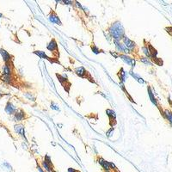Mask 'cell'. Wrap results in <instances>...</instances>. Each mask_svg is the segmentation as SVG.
Here are the masks:
<instances>
[{"mask_svg": "<svg viewBox=\"0 0 172 172\" xmlns=\"http://www.w3.org/2000/svg\"><path fill=\"white\" fill-rule=\"evenodd\" d=\"M109 33L113 37L114 41H121V40H122V38L125 35V30L121 23L117 21L112 23L110 27L109 28Z\"/></svg>", "mask_w": 172, "mask_h": 172, "instance_id": "1", "label": "cell"}, {"mask_svg": "<svg viewBox=\"0 0 172 172\" xmlns=\"http://www.w3.org/2000/svg\"><path fill=\"white\" fill-rule=\"evenodd\" d=\"M122 41H123V45L125 46L127 49L130 51V53H131L132 51L136 47L135 42L131 41V40H130L127 36H126V35H124V37L122 38Z\"/></svg>", "mask_w": 172, "mask_h": 172, "instance_id": "2", "label": "cell"}, {"mask_svg": "<svg viewBox=\"0 0 172 172\" xmlns=\"http://www.w3.org/2000/svg\"><path fill=\"white\" fill-rule=\"evenodd\" d=\"M47 48L49 50L51 53H55V54H57V55H59V48H58L57 41H55V39H52V41H50L49 44L47 47Z\"/></svg>", "mask_w": 172, "mask_h": 172, "instance_id": "3", "label": "cell"}, {"mask_svg": "<svg viewBox=\"0 0 172 172\" xmlns=\"http://www.w3.org/2000/svg\"><path fill=\"white\" fill-rule=\"evenodd\" d=\"M119 57L121 58L125 63H127V65L131 66L132 67H134V66H135V64H136L135 59H133V58L129 57L127 54H121H121H119Z\"/></svg>", "mask_w": 172, "mask_h": 172, "instance_id": "4", "label": "cell"}, {"mask_svg": "<svg viewBox=\"0 0 172 172\" xmlns=\"http://www.w3.org/2000/svg\"><path fill=\"white\" fill-rule=\"evenodd\" d=\"M26 118V113L23 109H17L16 113L14 114V121H22Z\"/></svg>", "mask_w": 172, "mask_h": 172, "instance_id": "5", "label": "cell"}, {"mask_svg": "<svg viewBox=\"0 0 172 172\" xmlns=\"http://www.w3.org/2000/svg\"><path fill=\"white\" fill-rule=\"evenodd\" d=\"M48 20H49L51 23H54V24L62 25L61 21H60V19L59 18V17L57 16V14L54 12L53 10H52V11L50 12L49 16H48Z\"/></svg>", "mask_w": 172, "mask_h": 172, "instance_id": "6", "label": "cell"}, {"mask_svg": "<svg viewBox=\"0 0 172 172\" xmlns=\"http://www.w3.org/2000/svg\"><path fill=\"white\" fill-rule=\"evenodd\" d=\"M114 43L115 44V47H116V49H117V51L119 53H125L126 54L127 53H130V51L127 49V47L123 45L122 43H121V41H114Z\"/></svg>", "mask_w": 172, "mask_h": 172, "instance_id": "7", "label": "cell"}, {"mask_svg": "<svg viewBox=\"0 0 172 172\" xmlns=\"http://www.w3.org/2000/svg\"><path fill=\"white\" fill-rule=\"evenodd\" d=\"M34 53H35V54H36V55H38V56H39L40 58H41V59H44L48 60L50 63H54V62H57V63H59L58 60H55V59H52V58L48 57V56H47V54L45 53V52H42V51H35Z\"/></svg>", "mask_w": 172, "mask_h": 172, "instance_id": "8", "label": "cell"}, {"mask_svg": "<svg viewBox=\"0 0 172 172\" xmlns=\"http://www.w3.org/2000/svg\"><path fill=\"white\" fill-rule=\"evenodd\" d=\"M98 164H101L102 165V167H103L107 172H109L111 170V167H110V163L109 162H107L106 160H104L103 158H98Z\"/></svg>", "mask_w": 172, "mask_h": 172, "instance_id": "9", "label": "cell"}, {"mask_svg": "<svg viewBox=\"0 0 172 172\" xmlns=\"http://www.w3.org/2000/svg\"><path fill=\"white\" fill-rule=\"evenodd\" d=\"M14 129L16 133H17L19 135H21L23 138H25V128L23 125L22 124H17V125H15L14 127Z\"/></svg>", "mask_w": 172, "mask_h": 172, "instance_id": "10", "label": "cell"}, {"mask_svg": "<svg viewBox=\"0 0 172 172\" xmlns=\"http://www.w3.org/2000/svg\"><path fill=\"white\" fill-rule=\"evenodd\" d=\"M16 111H17V108L14 106L10 102H8L6 104V107H5V112L8 115H13V114L16 113Z\"/></svg>", "mask_w": 172, "mask_h": 172, "instance_id": "11", "label": "cell"}, {"mask_svg": "<svg viewBox=\"0 0 172 172\" xmlns=\"http://www.w3.org/2000/svg\"><path fill=\"white\" fill-rule=\"evenodd\" d=\"M0 53H1V55H2V57H3V59H4V61L5 62V64H7L10 61V58H11V55L8 53V52H6L4 49H0Z\"/></svg>", "mask_w": 172, "mask_h": 172, "instance_id": "12", "label": "cell"}, {"mask_svg": "<svg viewBox=\"0 0 172 172\" xmlns=\"http://www.w3.org/2000/svg\"><path fill=\"white\" fill-rule=\"evenodd\" d=\"M118 77L120 78V84H124L126 82V79H127V72L124 71L123 68H121L120 70L119 73H118Z\"/></svg>", "mask_w": 172, "mask_h": 172, "instance_id": "13", "label": "cell"}, {"mask_svg": "<svg viewBox=\"0 0 172 172\" xmlns=\"http://www.w3.org/2000/svg\"><path fill=\"white\" fill-rule=\"evenodd\" d=\"M75 72H76V74H77L78 76L81 77V78H85L86 74L88 73L87 71H86L83 66H80V67L76 68V69H75Z\"/></svg>", "mask_w": 172, "mask_h": 172, "instance_id": "14", "label": "cell"}, {"mask_svg": "<svg viewBox=\"0 0 172 172\" xmlns=\"http://www.w3.org/2000/svg\"><path fill=\"white\" fill-rule=\"evenodd\" d=\"M163 116L166 120H168L169 122H170V124L171 125L172 127V111L169 110V109H164Z\"/></svg>", "mask_w": 172, "mask_h": 172, "instance_id": "15", "label": "cell"}, {"mask_svg": "<svg viewBox=\"0 0 172 172\" xmlns=\"http://www.w3.org/2000/svg\"><path fill=\"white\" fill-rule=\"evenodd\" d=\"M147 90H148V95H149V97H150V99H151V101L152 102V103H153V104H155L156 106H158V102H157V100H156L155 96H154V95H153L152 90H151V88H150L149 86H148Z\"/></svg>", "mask_w": 172, "mask_h": 172, "instance_id": "16", "label": "cell"}, {"mask_svg": "<svg viewBox=\"0 0 172 172\" xmlns=\"http://www.w3.org/2000/svg\"><path fill=\"white\" fill-rule=\"evenodd\" d=\"M106 114H107V115L109 117V121H110V122L111 121H115L116 115H115V111L112 110V109H107Z\"/></svg>", "mask_w": 172, "mask_h": 172, "instance_id": "17", "label": "cell"}, {"mask_svg": "<svg viewBox=\"0 0 172 172\" xmlns=\"http://www.w3.org/2000/svg\"><path fill=\"white\" fill-rule=\"evenodd\" d=\"M41 165H42V167L45 169V170L47 172H51L52 171V170L53 169L51 168V166H50L49 164H47V162H46L45 160L44 161H42V163H41Z\"/></svg>", "mask_w": 172, "mask_h": 172, "instance_id": "18", "label": "cell"}, {"mask_svg": "<svg viewBox=\"0 0 172 172\" xmlns=\"http://www.w3.org/2000/svg\"><path fill=\"white\" fill-rule=\"evenodd\" d=\"M141 62H143L144 64H145V65H149V66H153V64H152V62H151L150 60V59H148V58H145V57H140V59H139Z\"/></svg>", "mask_w": 172, "mask_h": 172, "instance_id": "19", "label": "cell"}, {"mask_svg": "<svg viewBox=\"0 0 172 172\" xmlns=\"http://www.w3.org/2000/svg\"><path fill=\"white\" fill-rule=\"evenodd\" d=\"M24 96L25 97H27L29 100H30V101H33V102L35 101V96L33 95V93H31V92H25Z\"/></svg>", "mask_w": 172, "mask_h": 172, "instance_id": "20", "label": "cell"}, {"mask_svg": "<svg viewBox=\"0 0 172 172\" xmlns=\"http://www.w3.org/2000/svg\"><path fill=\"white\" fill-rule=\"evenodd\" d=\"M130 73H131L132 76H133V77L134 78V79H136V80H137L138 82L140 83V84H145V81H144V80H143V78H140V77H139L138 74L133 73V72H130Z\"/></svg>", "mask_w": 172, "mask_h": 172, "instance_id": "21", "label": "cell"}, {"mask_svg": "<svg viewBox=\"0 0 172 172\" xmlns=\"http://www.w3.org/2000/svg\"><path fill=\"white\" fill-rule=\"evenodd\" d=\"M142 50H143V52H144V53H145V55L146 56V58H148V59H150V51H149V48H148V46H147V44L146 45H145L142 47Z\"/></svg>", "mask_w": 172, "mask_h": 172, "instance_id": "22", "label": "cell"}, {"mask_svg": "<svg viewBox=\"0 0 172 172\" xmlns=\"http://www.w3.org/2000/svg\"><path fill=\"white\" fill-rule=\"evenodd\" d=\"M91 49L93 51V53H96V54H98L99 53H101V50L99 49L98 47H96L95 44H92V45H91Z\"/></svg>", "mask_w": 172, "mask_h": 172, "instance_id": "23", "label": "cell"}, {"mask_svg": "<svg viewBox=\"0 0 172 172\" xmlns=\"http://www.w3.org/2000/svg\"><path fill=\"white\" fill-rule=\"evenodd\" d=\"M51 109H54V110H56V111L59 110V108L58 107V105L56 104V103H53V102L51 103Z\"/></svg>", "mask_w": 172, "mask_h": 172, "instance_id": "24", "label": "cell"}, {"mask_svg": "<svg viewBox=\"0 0 172 172\" xmlns=\"http://www.w3.org/2000/svg\"><path fill=\"white\" fill-rule=\"evenodd\" d=\"M45 161L47 162V164H49L50 166H51V165H53V164H52V161H51V158H50L48 155L45 156Z\"/></svg>", "mask_w": 172, "mask_h": 172, "instance_id": "25", "label": "cell"}, {"mask_svg": "<svg viewBox=\"0 0 172 172\" xmlns=\"http://www.w3.org/2000/svg\"><path fill=\"white\" fill-rule=\"evenodd\" d=\"M68 172H79V171H78V170H76L75 169L69 168L68 169Z\"/></svg>", "mask_w": 172, "mask_h": 172, "instance_id": "26", "label": "cell"}, {"mask_svg": "<svg viewBox=\"0 0 172 172\" xmlns=\"http://www.w3.org/2000/svg\"><path fill=\"white\" fill-rule=\"evenodd\" d=\"M168 102H169V103H170V107H171V109H172V101L170 98H168Z\"/></svg>", "mask_w": 172, "mask_h": 172, "instance_id": "27", "label": "cell"}]
</instances>
